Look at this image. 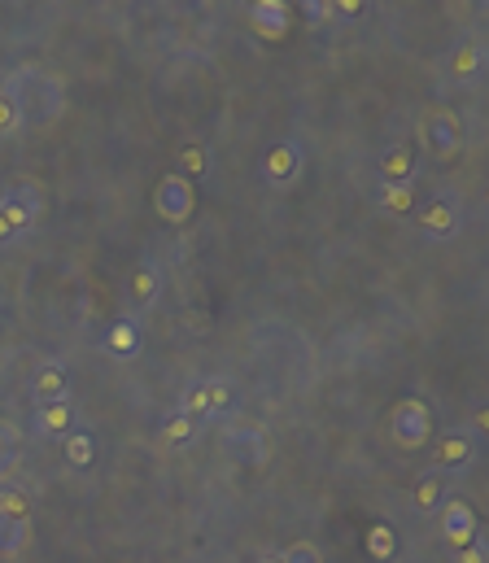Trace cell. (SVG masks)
I'll list each match as a JSON object with an SVG mask.
<instances>
[{"label":"cell","mask_w":489,"mask_h":563,"mask_svg":"<svg viewBox=\"0 0 489 563\" xmlns=\"http://www.w3.org/2000/svg\"><path fill=\"white\" fill-rule=\"evenodd\" d=\"M389 437L398 450H424L433 441V406L424 398H398L389 411Z\"/></svg>","instance_id":"obj_1"},{"label":"cell","mask_w":489,"mask_h":563,"mask_svg":"<svg viewBox=\"0 0 489 563\" xmlns=\"http://www.w3.org/2000/svg\"><path fill=\"white\" fill-rule=\"evenodd\" d=\"M420 149L433 162H455L459 149H463V123H459V114H450V110L424 114V123H420Z\"/></svg>","instance_id":"obj_2"},{"label":"cell","mask_w":489,"mask_h":563,"mask_svg":"<svg viewBox=\"0 0 489 563\" xmlns=\"http://www.w3.org/2000/svg\"><path fill=\"white\" fill-rule=\"evenodd\" d=\"M153 210H158V219L162 223H171V227H180L193 219V210H197V188L188 184L184 175H162L158 179V188H153Z\"/></svg>","instance_id":"obj_3"},{"label":"cell","mask_w":489,"mask_h":563,"mask_svg":"<svg viewBox=\"0 0 489 563\" xmlns=\"http://www.w3.org/2000/svg\"><path fill=\"white\" fill-rule=\"evenodd\" d=\"M415 223H420V232L428 236V241H450V236H459V227H463V201L455 193L428 197Z\"/></svg>","instance_id":"obj_4"},{"label":"cell","mask_w":489,"mask_h":563,"mask_svg":"<svg viewBox=\"0 0 489 563\" xmlns=\"http://www.w3.org/2000/svg\"><path fill=\"white\" fill-rule=\"evenodd\" d=\"M441 542L450 546V555L472 542H481V524H476V511L468 498H446L441 502Z\"/></svg>","instance_id":"obj_5"},{"label":"cell","mask_w":489,"mask_h":563,"mask_svg":"<svg viewBox=\"0 0 489 563\" xmlns=\"http://www.w3.org/2000/svg\"><path fill=\"white\" fill-rule=\"evenodd\" d=\"M40 214H44V201H40V193H35L31 184H18V188H9V193L0 197V219L14 227V236H27L31 227L40 223Z\"/></svg>","instance_id":"obj_6"},{"label":"cell","mask_w":489,"mask_h":563,"mask_svg":"<svg viewBox=\"0 0 489 563\" xmlns=\"http://www.w3.org/2000/svg\"><path fill=\"white\" fill-rule=\"evenodd\" d=\"M297 175H302V145L297 140H276L267 149V158H262V179L271 188H289Z\"/></svg>","instance_id":"obj_7"},{"label":"cell","mask_w":489,"mask_h":563,"mask_svg":"<svg viewBox=\"0 0 489 563\" xmlns=\"http://www.w3.org/2000/svg\"><path fill=\"white\" fill-rule=\"evenodd\" d=\"M31 428L40 437H57V441H62L66 433H75V428H79V406L70 402V398H62V402H40V406H35V415H31Z\"/></svg>","instance_id":"obj_8"},{"label":"cell","mask_w":489,"mask_h":563,"mask_svg":"<svg viewBox=\"0 0 489 563\" xmlns=\"http://www.w3.org/2000/svg\"><path fill=\"white\" fill-rule=\"evenodd\" d=\"M31 398H35V406L70 398V367L57 363V358L40 363V367H35V376H31Z\"/></svg>","instance_id":"obj_9"},{"label":"cell","mask_w":489,"mask_h":563,"mask_svg":"<svg viewBox=\"0 0 489 563\" xmlns=\"http://www.w3.org/2000/svg\"><path fill=\"white\" fill-rule=\"evenodd\" d=\"M472 459H476V441L468 433H446L433 450L437 472H463V467H472Z\"/></svg>","instance_id":"obj_10"},{"label":"cell","mask_w":489,"mask_h":563,"mask_svg":"<svg viewBox=\"0 0 489 563\" xmlns=\"http://www.w3.org/2000/svg\"><path fill=\"white\" fill-rule=\"evenodd\" d=\"M249 27L262 40H280L284 27H289V5L284 0H258V5H249Z\"/></svg>","instance_id":"obj_11"},{"label":"cell","mask_w":489,"mask_h":563,"mask_svg":"<svg viewBox=\"0 0 489 563\" xmlns=\"http://www.w3.org/2000/svg\"><path fill=\"white\" fill-rule=\"evenodd\" d=\"M415 171H420V153L411 145H393L380 158V184H411Z\"/></svg>","instance_id":"obj_12"},{"label":"cell","mask_w":489,"mask_h":563,"mask_svg":"<svg viewBox=\"0 0 489 563\" xmlns=\"http://www.w3.org/2000/svg\"><path fill=\"white\" fill-rule=\"evenodd\" d=\"M446 498H450V481H446V472H437V467L415 481V511L420 515H437Z\"/></svg>","instance_id":"obj_13"},{"label":"cell","mask_w":489,"mask_h":563,"mask_svg":"<svg viewBox=\"0 0 489 563\" xmlns=\"http://www.w3.org/2000/svg\"><path fill=\"white\" fill-rule=\"evenodd\" d=\"M481 70H485V44H459L455 53H450V79L455 83H472V79H481Z\"/></svg>","instance_id":"obj_14"},{"label":"cell","mask_w":489,"mask_h":563,"mask_svg":"<svg viewBox=\"0 0 489 563\" xmlns=\"http://www.w3.org/2000/svg\"><path fill=\"white\" fill-rule=\"evenodd\" d=\"M127 293H131V302H136L140 310H149L162 297V275H158V267H153V262H140V267L131 271V289Z\"/></svg>","instance_id":"obj_15"},{"label":"cell","mask_w":489,"mask_h":563,"mask_svg":"<svg viewBox=\"0 0 489 563\" xmlns=\"http://www.w3.org/2000/svg\"><path fill=\"white\" fill-rule=\"evenodd\" d=\"M197 389H201V406H206V419H219V415H228V411H232L236 389L228 385V380L206 376V380H197Z\"/></svg>","instance_id":"obj_16"},{"label":"cell","mask_w":489,"mask_h":563,"mask_svg":"<svg viewBox=\"0 0 489 563\" xmlns=\"http://www.w3.org/2000/svg\"><path fill=\"white\" fill-rule=\"evenodd\" d=\"M62 454L75 472H88V467L97 463V437H92L88 428H75V433L62 437Z\"/></svg>","instance_id":"obj_17"},{"label":"cell","mask_w":489,"mask_h":563,"mask_svg":"<svg viewBox=\"0 0 489 563\" xmlns=\"http://www.w3.org/2000/svg\"><path fill=\"white\" fill-rule=\"evenodd\" d=\"M175 162H180V171H175V175H184L188 184H193V179H206L214 171V153L201 145V140H188V145L175 153Z\"/></svg>","instance_id":"obj_18"},{"label":"cell","mask_w":489,"mask_h":563,"mask_svg":"<svg viewBox=\"0 0 489 563\" xmlns=\"http://www.w3.org/2000/svg\"><path fill=\"white\" fill-rule=\"evenodd\" d=\"M105 354H114V358L140 354V323L114 319V323H110V332H105Z\"/></svg>","instance_id":"obj_19"},{"label":"cell","mask_w":489,"mask_h":563,"mask_svg":"<svg viewBox=\"0 0 489 563\" xmlns=\"http://www.w3.org/2000/svg\"><path fill=\"white\" fill-rule=\"evenodd\" d=\"M0 515H5V520H22V524H31V515H35V498H31L22 485H0Z\"/></svg>","instance_id":"obj_20"},{"label":"cell","mask_w":489,"mask_h":563,"mask_svg":"<svg viewBox=\"0 0 489 563\" xmlns=\"http://www.w3.org/2000/svg\"><path fill=\"white\" fill-rule=\"evenodd\" d=\"M27 542H31V524L0 515V559H18L27 550Z\"/></svg>","instance_id":"obj_21"},{"label":"cell","mask_w":489,"mask_h":563,"mask_svg":"<svg viewBox=\"0 0 489 563\" xmlns=\"http://www.w3.org/2000/svg\"><path fill=\"white\" fill-rule=\"evenodd\" d=\"M197 437H201L197 419H188V415H166V419H162V441H166V446L184 450V446H193Z\"/></svg>","instance_id":"obj_22"},{"label":"cell","mask_w":489,"mask_h":563,"mask_svg":"<svg viewBox=\"0 0 489 563\" xmlns=\"http://www.w3.org/2000/svg\"><path fill=\"white\" fill-rule=\"evenodd\" d=\"M367 555L376 563H389L398 555V533H393L389 524H372V529H367Z\"/></svg>","instance_id":"obj_23"},{"label":"cell","mask_w":489,"mask_h":563,"mask_svg":"<svg viewBox=\"0 0 489 563\" xmlns=\"http://www.w3.org/2000/svg\"><path fill=\"white\" fill-rule=\"evenodd\" d=\"M18 454H22V433L9 419H0V472H9L18 463Z\"/></svg>","instance_id":"obj_24"},{"label":"cell","mask_w":489,"mask_h":563,"mask_svg":"<svg viewBox=\"0 0 489 563\" xmlns=\"http://www.w3.org/2000/svg\"><path fill=\"white\" fill-rule=\"evenodd\" d=\"M380 206L393 210V214H411L415 188H411V184H385V188H380Z\"/></svg>","instance_id":"obj_25"},{"label":"cell","mask_w":489,"mask_h":563,"mask_svg":"<svg viewBox=\"0 0 489 563\" xmlns=\"http://www.w3.org/2000/svg\"><path fill=\"white\" fill-rule=\"evenodd\" d=\"M22 123H27V118H22V110H18V101L9 97L5 88H0V140H9V136H18L22 131Z\"/></svg>","instance_id":"obj_26"},{"label":"cell","mask_w":489,"mask_h":563,"mask_svg":"<svg viewBox=\"0 0 489 563\" xmlns=\"http://www.w3.org/2000/svg\"><path fill=\"white\" fill-rule=\"evenodd\" d=\"M284 563H324V555H319V546L315 542H293L289 550H284Z\"/></svg>","instance_id":"obj_27"},{"label":"cell","mask_w":489,"mask_h":563,"mask_svg":"<svg viewBox=\"0 0 489 563\" xmlns=\"http://www.w3.org/2000/svg\"><path fill=\"white\" fill-rule=\"evenodd\" d=\"M455 563H489V555H485V542H472V546L455 550Z\"/></svg>","instance_id":"obj_28"},{"label":"cell","mask_w":489,"mask_h":563,"mask_svg":"<svg viewBox=\"0 0 489 563\" xmlns=\"http://www.w3.org/2000/svg\"><path fill=\"white\" fill-rule=\"evenodd\" d=\"M302 14H306L310 22H328V18H332V5H328V0H306Z\"/></svg>","instance_id":"obj_29"},{"label":"cell","mask_w":489,"mask_h":563,"mask_svg":"<svg viewBox=\"0 0 489 563\" xmlns=\"http://www.w3.org/2000/svg\"><path fill=\"white\" fill-rule=\"evenodd\" d=\"M363 0H337V5H332V14H341V18H363Z\"/></svg>","instance_id":"obj_30"},{"label":"cell","mask_w":489,"mask_h":563,"mask_svg":"<svg viewBox=\"0 0 489 563\" xmlns=\"http://www.w3.org/2000/svg\"><path fill=\"white\" fill-rule=\"evenodd\" d=\"M472 428H476V433H485V428H489V411H485V406H476V411H472Z\"/></svg>","instance_id":"obj_31"},{"label":"cell","mask_w":489,"mask_h":563,"mask_svg":"<svg viewBox=\"0 0 489 563\" xmlns=\"http://www.w3.org/2000/svg\"><path fill=\"white\" fill-rule=\"evenodd\" d=\"M9 241H18V236H14V227H9L5 219H0V245H9Z\"/></svg>","instance_id":"obj_32"},{"label":"cell","mask_w":489,"mask_h":563,"mask_svg":"<svg viewBox=\"0 0 489 563\" xmlns=\"http://www.w3.org/2000/svg\"><path fill=\"white\" fill-rule=\"evenodd\" d=\"M258 563H284V550H267V555H258Z\"/></svg>","instance_id":"obj_33"}]
</instances>
